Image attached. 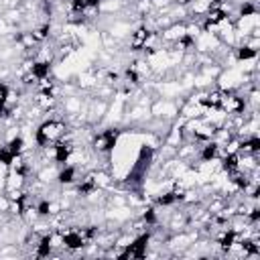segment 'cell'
Here are the masks:
<instances>
[]
</instances>
